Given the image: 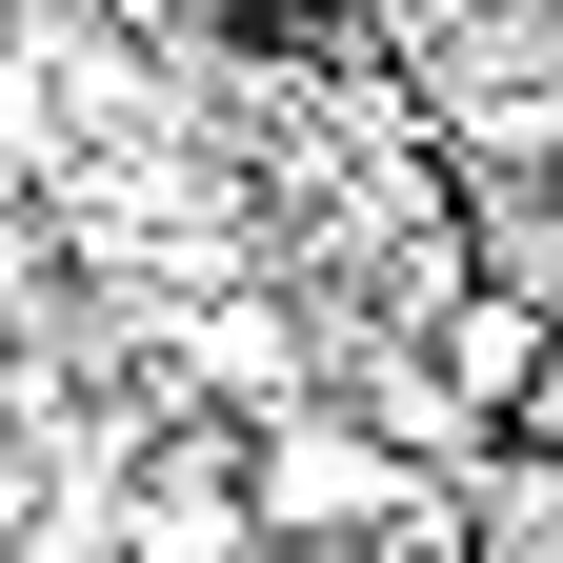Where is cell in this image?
I'll list each match as a JSON object with an SVG mask.
<instances>
[{"label":"cell","mask_w":563,"mask_h":563,"mask_svg":"<svg viewBox=\"0 0 563 563\" xmlns=\"http://www.w3.org/2000/svg\"><path fill=\"white\" fill-rule=\"evenodd\" d=\"M242 504H262L282 543H363V523H402V504H422V483H402L383 422H342L322 383H282V402H242Z\"/></svg>","instance_id":"6da1fadb"},{"label":"cell","mask_w":563,"mask_h":563,"mask_svg":"<svg viewBox=\"0 0 563 563\" xmlns=\"http://www.w3.org/2000/svg\"><path fill=\"white\" fill-rule=\"evenodd\" d=\"M262 504H242V443H141L121 483V563H242Z\"/></svg>","instance_id":"7a4b0ae2"},{"label":"cell","mask_w":563,"mask_h":563,"mask_svg":"<svg viewBox=\"0 0 563 563\" xmlns=\"http://www.w3.org/2000/svg\"><path fill=\"white\" fill-rule=\"evenodd\" d=\"M422 363H443V402H463V422H504V402H543V383H563V322L523 302V282H463Z\"/></svg>","instance_id":"3957f363"},{"label":"cell","mask_w":563,"mask_h":563,"mask_svg":"<svg viewBox=\"0 0 563 563\" xmlns=\"http://www.w3.org/2000/svg\"><path fill=\"white\" fill-rule=\"evenodd\" d=\"M181 383H201V402H282V383H302V342H282L262 302H201V322H181Z\"/></svg>","instance_id":"277c9868"},{"label":"cell","mask_w":563,"mask_h":563,"mask_svg":"<svg viewBox=\"0 0 563 563\" xmlns=\"http://www.w3.org/2000/svg\"><path fill=\"white\" fill-rule=\"evenodd\" d=\"M242 563H322V543H282V523H262V543H242Z\"/></svg>","instance_id":"5b68a950"}]
</instances>
